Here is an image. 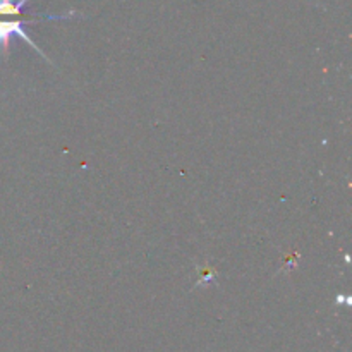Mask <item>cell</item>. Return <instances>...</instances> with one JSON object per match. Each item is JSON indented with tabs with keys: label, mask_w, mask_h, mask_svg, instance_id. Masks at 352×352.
<instances>
[{
	"label": "cell",
	"mask_w": 352,
	"mask_h": 352,
	"mask_svg": "<svg viewBox=\"0 0 352 352\" xmlns=\"http://www.w3.org/2000/svg\"><path fill=\"white\" fill-rule=\"evenodd\" d=\"M30 23H33V21H0V50H2L3 54H7L10 40H12L14 36H17L23 41H26V43L30 45V47H33L41 57L47 58V60L50 62V58L43 54V50H41V48L31 40L30 34L26 33V24Z\"/></svg>",
	"instance_id": "1"
},
{
	"label": "cell",
	"mask_w": 352,
	"mask_h": 352,
	"mask_svg": "<svg viewBox=\"0 0 352 352\" xmlns=\"http://www.w3.org/2000/svg\"><path fill=\"white\" fill-rule=\"evenodd\" d=\"M28 0H0V16H19Z\"/></svg>",
	"instance_id": "2"
}]
</instances>
